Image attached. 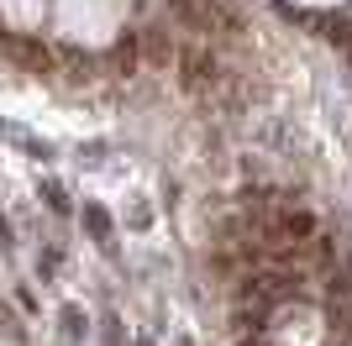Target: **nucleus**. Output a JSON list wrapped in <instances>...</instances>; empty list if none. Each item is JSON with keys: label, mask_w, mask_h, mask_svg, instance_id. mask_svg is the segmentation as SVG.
Instances as JSON below:
<instances>
[{"label": "nucleus", "mask_w": 352, "mask_h": 346, "mask_svg": "<svg viewBox=\"0 0 352 346\" xmlns=\"http://www.w3.org/2000/svg\"><path fill=\"white\" fill-rule=\"evenodd\" d=\"M316 27H321V37H326V43H331V47H342V53H352V21H342V16H321Z\"/></svg>", "instance_id": "nucleus-5"}, {"label": "nucleus", "mask_w": 352, "mask_h": 346, "mask_svg": "<svg viewBox=\"0 0 352 346\" xmlns=\"http://www.w3.org/2000/svg\"><path fill=\"white\" fill-rule=\"evenodd\" d=\"M137 58H142V63H153V69H168V63L179 58V43H174L163 27H147L142 37H137Z\"/></svg>", "instance_id": "nucleus-3"}, {"label": "nucleus", "mask_w": 352, "mask_h": 346, "mask_svg": "<svg viewBox=\"0 0 352 346\" xmlns=\"http://www.w3.org/2000/svg\"><path fill=\"white\" fill-rule=\"evenodd\" d=\"M137 346H153V341H137Z\"/></svg>", "instance_id": "nucleus-10"}, {"label": "nucleus", "mask_w": 352, "mask_h": 346, "mask_svg": "<svg viewBox=\"0 0 352 346\" xmlns=\"http://www.w3.org/2000/svg\"><path fill=\"white\" fill-rule=\"evenodd\" d=\"M58 262H63V252H58V246H47L43 257H37V268H43V278H53V273H58Z\"/></svg>", "instance_id": "nucleus-8"}, {"label": "nucleus", "mask_w": 352, "mask_h": 346, "mask_svg": "<svg viewBox=\"0 0 352 346\" xmlns=\"http://www.w3.org/2000/svg\"><path fill=\"white\" fill-rule=\"evenodd\" d=\"M85 226L95 242H111V210L105 205H85Z\"/></svg>", "instance_id": "nucleus-6"}, {"label": "nucleus", "mask_w": 352, "mask_h": 346, "mask_svg": "<svg viewBox=\"0 0 352 346\" xmlns=\"http://www.w3.org/2000/svg\"><path fill=\"white\" fill-rule=\"evenodd\" d=\"M174 346H195V341H190V336H179V341H174Z\"/></svg>", "instance_id": "nucleus-9"}, {"label": "nucleus", "mask_w": 352, "mask_h": 346, "mask_svg": "<svg viewBox=\"0 0 352 346\" xmlns=\"http://www.w3.org/2000/svg\"><path fill=\"white\" fill-rule=\"evenodd\" d=\"M0 53L11 58L16 69H27V73H53L58 63H53V47L47 43H37V37H16V32H0Z\"/></svg>", "instance_id": "nucleus-2"}, {"label": "nucleus", "mask_w": 352, "mask_h": 346, "mask_svg": "<svg viewBox=\"0 0 352 346\" xmlns=\"http://www.w3.org/2000/svg\"><path fill=\"white\" fill-rule=\"evenodd\" d=\"M63 336H69V341H79V336H85V320H79V310H63Z\"/></svg>", "instance_id": "nucleus-7"}, {"label": "nucleus", "mask_w": 352, "mask_h": 346, "mask_svg": "<svg viewBox=\"0 0 352 346\" xmlns=\"http://www.w3.org/2000/svg\"><path fill=\"white\" fill-rule=\"evenodd\" d=\"M174 69H179V79H184V89H210L221 79V63H216V47H206V43H190V47H179V58H174Z\"/></svg>", "instance_id": "nucleus-1"}, {"label": "nucleus", "mask_w": 352, "mask_h": 346, "mask_svg": "<svg viewBox=\"0 0 352 346\" xmlns=\"http://www.w3.org/2000/svg\"><path fill=\"white\" fill-rule=\"evenodd\" d=\"M168 11H174L190 32H221L216 11H210V5H200V0H168Z\"/></svg>", "instance_id": "nucleus-4"}]
</instances>
